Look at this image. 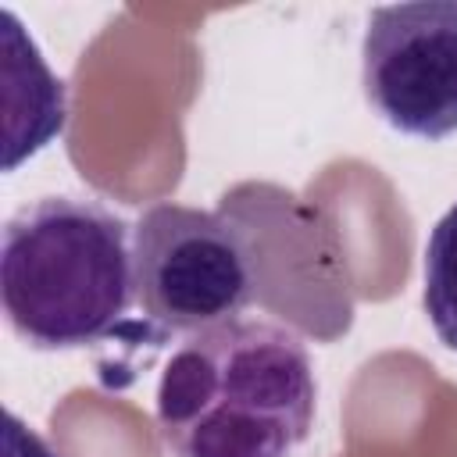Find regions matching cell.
<instances>
[{"label":"cell","mask_w":457,"mask_h":457,"mask_svg":"<svg viewBox=\"0 0 457 457\" xmlns=\"http://www.w3.org/2000/svg\"><path fill=\"white\" fill-rule=\"evenodd\" d=\"M318 382L296 332L225 321L189 336L157 382V432L171 457H293L311 436Z\"/></svg>","instance_id":"6da1fadb"},{"label":"cell","mask_w":457,"mask_h":457,"mask_svg":"<svg viewBox=\"0 0 457 457\" xmlns=\"http://www.w3.org/2000/svg\"><path fill=\"white\" fill-rule=\"evenodd\" d=\"M7 325L36 350L111 339L136 300L129 225L96 200L43 196L4 225Z\"/></svg>","instance_id":"7a4b0ae2"},{"label":"cell","mask_w":457,"mask_h":457,"mask_svg":"<svg viewBox=\"0 0 457 457\" xmlns=\"http://www.w3.org/2000/svg\"><path fill=\"white\" fill-rule=\"evenodd\" d=\"M136 303L161 336H196L261 300L253 236L228 211L154 204L132 228Z\"/></svg>","instance_id":"3957f363"},{"label":"cell","mask_w":457,"mask_h":457,"mask_svg":"<svg viewBox=\"0 0 457 457\" xmlns=\"http://www.w3.org/2000/svg\"><path fill=\"white\" fill-rule=\"evenodd\" d=\"M371 111L414 139L457 132V0L375 7L361 43Z\"/></svg>","instance_id":"277c9868"},{"label":"cell","mask_w":457,"mask_h":457,"mask_svg":"<svg viewBox=\"0 0 457 457\" xmlns=\"http://www.w3.org/2000/svg\"><path fill=\"white\" fill-rule=\"evenodd\" d=\"M425 314L450 350H457V204L436 221L425 243Z\"/></svg>","instance_id":"5b68a950"}]
</instances>
